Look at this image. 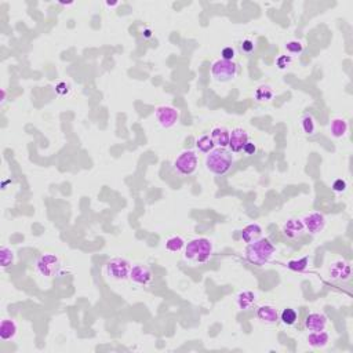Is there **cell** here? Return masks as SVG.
Instances as JSON below:
<instances>
[{
	"instance_id": "22",
	"label": "cell",
	"mask_w": 353,
	"mask_h": 353,
	"mask_svg": "<svg viewBox=\"0 0 353 353\" xmlns=\"http://www.w3.org/2000/svg\"><path fill=\"white\" fill-rule=\"evenodd\" d=\"M182 248H185V240L181 236L174 235L166 240V250H169L170 252H179Z\"/></svg>"
},
{
	"instance_id": "8",
	"label": "cell",
	"mask_w": 353,
	"mask_h": 353,
	"mask_svg": "<svg viewBox=\"0 0 353 353\" xmlns=\"http://www.w3.org/2000/svg\"><path fill=\"white\" fill-rule=\"evenodd\" d=\"M156 120L159 121V124L164 128H171L178 123L179 119V112L178 109L174 107H169V105H163V107H159L156 109Z\"/></svg>"
},
{
	"instance_id": "20",
	"label": "cell",
	"mask_w": 353,
	"mask_h": 353,
	"mask_svg": "<svg viewBox=\"0 0 353 353\" xmlns=\"http://www.w3.org/2000/svg\"><path fill=\"white\" fill-rule=\"evenodd\" d=\"M328 340V333H326V330L323 331H316V333H310L308 335V344L312 348H324L327 347Z\"/></svg>"
},
{
	"instance_id": "34",
	"label": "cell",
	"mask_w": 353,
	"mask_h": 353,
	"mask_svg": "<svg viewBox=\"0 0 353 353\" xmlns=\"http://www.w3.org/2000/svg\"><path fill=\"white\" fill-rule=\"evenodd\" d=\"M243 152L246 153V155H254L255 152H257V146H255V144L254 142H251V141H248L246 145H244V148H243Z\"/></svg>"
},
{
	"instance_id": "35",
	"label": "cell",
	"mask_w": 353,
	"mask_h": 353,
	"mask_svg": "<svg viewBox=\"0 0 353 353\" xmlns=\"http://www.w3.org/2000/svg\"><path fill=\"white\" fill-rule=\"evenodd\" d=\"M241 49H243V51H246V53H251V51L254 50V42H251L250 39H246V40H243Z\"/></svg>"
},
{
	"instance_id": "13",
	"label": "cell",
	"mask_w": 353,
	"mask_h": 353,
	"mask_svg": "<svg viewBox=\"0 0 353 353\" xmlns=\"http://www.w3.org/2000/svg\"><path fill=\"white\" fill-rule=\"evenodd\" d=\"M327 317L323 315V313H319V312H315V313H310V315L306 317L305 320V327L308 328L310 333H316V331H323L326 330L327 327Z\"/></svg>"
},
{
	"instance_id": "15",
	"label": "cell",
	"mask_w": 353,
	"mask_h": 353,
	"mask_svg": "<svg viewBox=\"0 0 353 353\" xmlns=\"http://www.w3.org/2000/svg\"><path fill=\"white\" fill-rule=\"evenodd\" d=\"M210 137L214 142L215 148H227L229 145V137H231V131L228 130L227 127L217 126L211 130Z\"/></svg>"
},
{
	"instance_id": "16",
	"label": "cell",
	"mask_w": 353,
	"mask_h": 353,
	"mask_svg": "<svg viewBox=\"0 0 353 353\" xmlns=\"http://www.w3.org/2000/svg\"><path fill=\"white\" fill-rule=\"evenodd\" d=\"M18 333V326L14 319H3L0 323V338L3 341H10L15 338Z\"/></svg>"
},
{
	"instance_id": "10",
	"label": "cell",
	"mask_w": 353,
	"mask_h": 353,
	"mask_svg": "<svg viewBox=\"0 0 353 353\" xmlns=\"http://www.w3.org/2000/svg\"><path fill=\"white\" fill-rule=\"evenodd\" d=\"M248 142V134L244 128L236 127L231 131V137H229V148L234 153H239L243 151V148Z\"/></svg>"
},
{
	"instance_id": "3",
	"label": "cell",
	"mask_w": 353,
	"mask_h": 353,
	"mask_svg": "<svg viewBox=\"0 0 353 353\" xmlns=\"http://www.w3.org/2000/svg\"><path fill=\"white\" fill-rule=\"evenodd\" d=\"M275 252H276V247L273 246L269 240L259 237L257 241L250 243L247 246L246 257L251 264L257 265V266H262V265L268 264L271 261Z\"/></svg>"
},
{
	"instance_id": "23",
	"label": "cell",
	"mask_w": 353,
	"mask_h": 353,
	"mask_svg": "<svg viewBox=\"0 0 353 353\" xmlns=\"http://www.w3.org/2000/svg\"><path fill=\"white\" fill-rule=\"evenodd\" d=\"M196 148L202 152V153H208V152H211L214 149L215 145L214 142H213V139H211V137L206 134V135H202L200 138L196 141Z\"/></svg>"
},
{
	"instance_id": "38",
	"label": "cell",
	"mask_w": 353,
	"mask_h": 353,
	"mask_svg": "<svg viewBox=\"0 0 353 353\" xmlns=\"http://www.w3.org/2000/svg\"><path fill=\"white\" fill-rule=\"evenodd\" d=\"M4 101H6V91L1 90V104H3Z\"/></svg>"
},
{
	"instance_id": "33",
	"label": "cell",
	"mask_w": 353,
	"mask_h": 353,
	"mask_svg": "<svg viewBox=\"0 0 353 353\" xmlns=\"http://www.w3.org/2000/svg\"><path fill=\"white\" fill-rule=\"evenodd\" d=\"M56 91H57L58 94H61V95H65V94H68V91H69V86L66 84L65 82H59L56 86Z\"/></svg>"
},
{
	"instance_id": "27",
	"label": "cell",
	"mask_w": 353,
	"mask_h": 353,
	"mask_svg": "<svg viewBox=\"0 0 353 353\" xmlns=\"http://www.w3.org/2000/svg\"><path fill=\"white\" fill-rule=\"evenodd\" d=\"M308 265H309V257L306 255V257H302V258L293 259V261H290V262L287 264V268H289L290 271H294V272H303L306 271Z\"/></svg>"
},
{
	"instance_id": "24",
	"label": "cell",
	"mask_w": 353,
	"mask_h": 353,
	"mask_svg": "<svg viewBox=\"0 0 353 353\" xmlns=\"http://www.w3.org/2000/svg\"><path fill=\"white\" fill-rule=\"evenodd\" d=\"M272 98H273V90H272L271 86L262 84L255 90V100L257 101H271Z\"/></svg>"
},
{
	"instance_id": "25",
	"label": "cell",
	"mask_w": 353,
	"mask_h": 353,
	"mask_svg": "<svg viewBox=\"0 0 353 353\" xmlns=\"http://www.w3.org/2000/svg\"><path fill=\"white\" fill-rule=\"evenodd\" d=\"M279 317L286 326H293V324H295L296 319H298V313L295 312V309L286 308L283 309V312L280 313Z\"/></svg>"
},
{
	"instance_id": "26",
	"label": "cell",
	"mask_w": 353,
	"mask_h": 353,
	"mask_svg": "<svg viewBox=\"0 0 353 353\" xmlns=\"http://www.w3.org/2000/svg\"><path fill=\"white\" fill-rule=\"evenodd\" d=\"M0 262L3 268H7L10 265H13L14 262V251L8 247L3 246L0 248Z\"/></svg>"
},
{
	"instance_id": "29",
	"label": "cell",
	"mask_w": 353,
	"mask_h": 353,
	"mask_svg": "<svg viewBox=\"0 0 353 353\" xmlns=\"http://www.w3.org/2000/svg\"><path fill=\"white\" fill-rule=\"evenodd\" d=\"M286 51L291 54V56H296V54H301L303 51V46L301 42L298 40H291L289 43L286 44Z\"/></svg>"
},
{
	"instance_id": "32",
	"label": "cell",
	"mask_w": 353,
	"mask_h": 353,
	"mask_svg": "<svg viewBox=\"0 0 353 353\" xmlns=\"http://www.w3.org/2000/svg\"><path fill=\"white\" fill-rule=\"evenodd\" d=\"M235 56H236V53H235L232 47H225V49L222 50V53H221V57H222V59H225V61H234Z\"/></svg>"
},
{
	"instance_id": "6",
	"label": "cell",
	"mask_w": 353,
	"mask_h": 353,
	"mask_svg": "<svg viewBox=\"0 0 353 353\" xmlns=\"http://www.w3.org/2000/svg\"><path fill=\"white\" fill-rule=\"evenodd\" d=\"M131 265L127 259L112 258L105 265V273L112 280H126L130 278Z\"/></svg>"
},
{
	"instance_id": "12",
	"label": "cell",
	"mask_w": 353,
	"mask_h": 353,
	"mask_svg": "<svg viewBox=\"0 0 353 353\" xmlns=\"http://www.w3.org/2000/svg\"><path fill=\"white\" fill-rule=\"evenodd\" d=\"M134 283L137 284H149L152 282V272L149 271V268H146L144 265H135L131 266V271H130V278Z\"/></svg>"
},
{
	"instance_id": "7",
	"label": "cell",
	"mask_w": 353,
	"mask_h": 353,
	"mask_svg": "<svg viewBox=\"0 0 353 353\" xmlns=\"http://www.w3.org/2000/svg\"><path fill=\"white\" fill-rule=\"evenodd\" d=\"M174 169L181 176H190L197 169V155L193 151L182 152L174 162Z\"/></svg>"
},
{
	"instance_id": "19",
	"label": "cell",
	"mask_w": 353,
	"mask_h": 353,
	"mask_svg": "<svg viewBox=\"0 0 353 353\" xmlns=\"http://www.w3.org/2000/svg\"><path fill=\"white\" fill-rule=\"evenodd\" d=\"M255 299H257V296H255V294L252 293V291H241L239 295H237V298H236V303H237V306H239V309H241V310H248V309L252 308V305L255 303Z\"/></svg>"
},
{
	"instance_id": "1",
	"label": "cell",
	"mask_w": 353,
	"mask_h": 353,
	"mask_svg": "<svg viewBox=\"0 0 353 353\" xmlns=\"http://www.w3.org/2000/svg\"><path fill=\"white\" fill-rule=\"evenodd\" d=\"M213 255V243L206 237L190 240L183 248V258L192 264H206Z\"/></svg>"
},
{
	"instance_id": "2",
	"label": "cell",
	"mask_w": 353,
	"mask_h": 353,
	"mask_svg": "<svg viewBox=\"0 0 353 353\" xmlns=\"http://www.w3.org/2000/svg\"><path fill=\"white\" fill-rule=\"evenodd\" d=\"M232 164L234 155L232 152L227 151V148H214L206 156V169L217 176H224L232 167Z\"/></svg>"
},
{
	"instance_id": "28",
	"label": "cell",
	"mask_w": 353,
	"mask_h": 353,
	"mask_svg": "<svg viewBox=\"0 0 353 353\" xmlns=\"http://www.w3.org/2000/svg\"><path fill=\"white\" fill-rule=\"evenodd\" d=\"M301 127H302V130L305 134H308V135H312L313 132H315V120H313V118L310 116V115H305L302 118V120H301Z\"/></svg>"
},
{
	"instance_id": "14",
	"label": "cell",
	"mask_w": 353,
	"mask_h": 353,
	"mask_svg": "<svg viewBox=\"0 0 353 353\" xmlns=\"http://www.w3.org/2000/svg\"><path fill=\"white\" fill-rule=\"evenodd\" d=\"M303 231H305V228H303L301 218H290V220L284 222L283 234L289 239H295L298 236H301L303 234Z\"/></svg>"
},
{
	"instance_id": "21",
	"label": "cell",
	"mask_w": 353,
	"mask_h": 353,
	"mask_svg": "<svg viewBox=\"0 0 353 353\" xmlns=\"http://www.w3.org/2000/svg\"><path fill=\"white\" fill-rule=\"evenodd\" d=\"M330 131H331L333 137H335V138L344 137L348 131L347 120L341 119V118H337V119L333 120V121L330 123Z\"/></svg>"
},
{
	"instance_id": "18",
	"label": "cell",
	"mask_w": 353,
	"mask_h": 353,
	"mask_svg": "<svg viewBox=\"0 0 353 353\" xmlns=\"http://www.w3.org/2000/svg\"><path fill=\"white\" fill-rule=\"evenodd\" d=\"M261 235H262V228L259 227L258 224H248L241 231V239L244 240L247 244H250L257 241L261 237Z\"/></svg>"
},
{
	"instance_id": "36",
	"label": "cell",
	"mask_w": 353,
	"mask_h": 353,
	"mask_svg": "<svg viewBox=\"0 0 353 353\" xmlns=\"http://www.w3.org/2000/svg\"><path fill=\"white\" fill-rule=\"evenodd\" d=\"M142 36L145 39H149L152 36V32H151V29H145V31L142 32Z\"/></svg>"
},
{
	"instance_id": "4",
	"label": "cell",
	"mask_w": 353,
	"mask_h": 353,
	"mask_svg": "<svg viewBox=\"0 0 353 353\" xmlns=\"http://www.w3.org/2000/svg\"><path fill=\"white\" fill-rule=\"evenodd\" d=\"M236 75H237V65L234 61H225L221 58L211 65V76L215 82H229Z\"/></svg>"
},
{
	"instance_id": "17",
	"label": "cell",
	"mask_w": 353,
	"mask_h": 353,
	"mask_svg": "<svg viewBox=\"0 0 353 353\" xmlns=\"http://www.w3.org/2000/svg\"><path fill=\"white\" fill-rule=\"evenodd\" d=\"M257 317L261 322L266 323V324H273L279 320V312L275 306L264 305L257 310Z\"/></svg>"
},
{
	"instance_id": "37",
	"label": "cell",
	"mask_w": 353,
	"mask_h": 353,
	"mask_svg": "<svg viewBox=\"0 0 353 353\" xmlns=\"http://www.w3.org/2000/svg\"><path fill=\"white\" fill-rule=\"evenodd\" d=\"M119 4V1H115V3H111V1H107V6L108 7H116Z\"/></svg>"
},
{
	"instance_id": "11",
	"label": "cell",
	"mask_w": 353,
	"mask_h": 353,
	"mask_svg": "<svg viewBox=\"0 0 353 353\" xmlns=\"http://www.w3.org/2000/svg\"><path fill=\"white\" fill-rule=\"evenodd\" d=\"M330 279L338 280V282H347L351 279V265L345 261H338L330 266L328 269Z\"/></svg>"
},
{
	"instance_id": "5",
	"label": "cell",
	"mask_w": 353,
	"mask_h": 353,
	"mask_svg": "<svg viewBox=\"0 0 353 353\" xmlns=\"http://www.w3.org/2000/svg\"><path fill=\"white\" fill-rule=\"evenodd\" d=\"M36 271L43 278L58 276V273L61 271V261L54 254H43L36 261Z\"/></svg>"
},
{
	"instance_id": "9",
	"label": "cell",
	"mask_w": 353,
	"mask_h": 353,
	"mask_svg": "<svg viewBox=\"0 0 353 353\" xmlns=\"http://www.w3.org/2000/svg\"><path fill=\"white\" fill-rule=\"evenodd\" d=\"M326 222H327L326 217L322 213H317V211L309 213L302 218L303 228L310 235H317L323 232L324 228H326Z\"/></svg>"
},
{
	"instance_id": "31",
	"label": "cell",
	"mask_w": 353,
	"mask_h": 353,
	"mask_svg": "<svg viewBox=\"0 0 353 353\" xmlns=\"http://www.w3.org/2000/svg\"><path fill=\"white\" fill-rule=\"evenodd\" d=\"M291 61H293V59H291L290 56H282V57L278 58L276 65L279 66V69H286L287 66H290Z\"/></svg>"
},
{
	"instance_id": "30",
	"label": "cell",
	"mask_w": 353,
	"mask_h": 353,
	"mask_svg": "<svg viewBox=\"0 0 353 353\" xmlns=\"http://www.w3.org/2000/svg\"><path fill=\"white\" fill-rule=\"evenodd\" d=\"M348 188V183L345 179H342V178H338V179H335L334 183H333V190L334 192H337V193H342V192H345Z\"/></svg>"
}]
</instances>
